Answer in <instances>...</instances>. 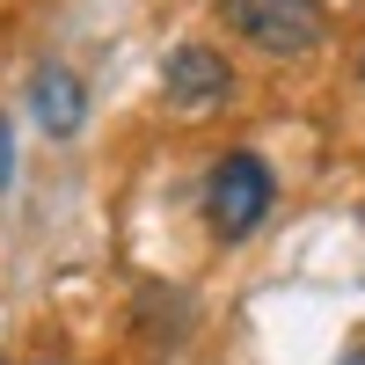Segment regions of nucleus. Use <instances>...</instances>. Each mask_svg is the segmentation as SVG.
Here are the masks:
<instances>
[{
  "label": "nucleus",
  "instance_id": "6",
  "mask_svg": "<svg viewBox=\"0 0 365 365\" xmlns=\"http://www.w3.org/2000/svg\"><path fill=\"white\" fill-rule=\"evenodd\" d=\"M336 365H365V344H344V351H336Z\"/></svg>",
  "mask_w": 365,
  "mask_h": 365
},
{
  "label": "nucleus",
  "instance_id": "3",
  "mask_svg": "<svg viewBox=\"0 0 365 365\" xmlns=\"http://www.w3.org/2000/svg\"><path fill=\"white\" fill-rule=\"evenodd\" d=\"M234 96H241V73H234V58H227L220 44L190 37V44L168 51V66H161V103H168L175 117H220V110H234Z\"/></svg>",
  "mask_w": 365,
  "mask_h": 365
},
{
  "label": "nucleus",
  "instance_id": "1",
  "mask_svg": "<svg viewBox=\"0 0 365 365\" xmlns=\"http://www.w3.org/2000/svg\"><path fill=\"white\" fill-rule=\"evenodd\" d=\"M197 212H205L212 241H227V249L256 241L270 227V212H278V168H270L256 146H227V154L205 168V182H197Z\"/></svg>",
  "mask_w": 365,
  "mask_h": 365
},
{
  "label": "nucleus",
  "instance_id": "4",
  "mask_svg": "<svg viewBox=\"0 0 365 365\" xmlns=\"http://www.w3.org/2000/svg\"><path fill=\"white\" fill-rule=\"evenodd\" d=\"M29 117H37L51 139H73V132L88 125V81L66 66V58L29 66Z\"/></svg>",
  "mask_w": 365,
  "mask_h": 365
},
{
  "label": "nucleus",
  "instance_id": "7",
  "mask_svg": "<svg viewBox=\"0 0 365 365\" xmlns=\"http://www.w3.org/2000/svg\"><path fill=\"white\" fill-rule=\"evenodd\" d=\"M358 81H365V44H358Z\"/></svg>",
  "mask_w": 365,
  "mask_h": 365
},
{
  "label": "nucleus",
  "instance_id": "8",
  "mask_svg": "<svg viewBox=\"0 0 365 365\" xmlns=\"http://www.w3.org/2000/svg\"><path fill=\"white\" fill-rule=\"evenodd\" d=\"M44 365H58V358H44Z\"/></svg>",
  "mask_w": 365,
  "mask_h": 365
},
{
  "label": "nucleus",
  "instance_id": "5",
  "mask_svg": "<svg viewBox=\"0 0 365 365\" xmlns=\"http://www.w3.org/2000/svg\"><path fill=\"white\" fill-rule=\"evenodd\" d=\"M8 175H15V132H8V117H0V190H8Z\"/></svg>",
  "mask_w": 365,
  "mask_h": 365
},
{
  "label": "nucleus",
  "instance_id": "2",
  "mask_svg": "<svg viewBox=\"0 0 365 365\" xmlns=\"http://www.w3.org/2000/svg\"><path fill=\"white\" fill-rule=\"evenodd\" d=\"M220 22H227V37H241L256 58H278V66L314 58L336 29L329 0H220Z\"/></svg>",
  "mask_w": 365,
  "mask_h": 365
}]
</instances>
